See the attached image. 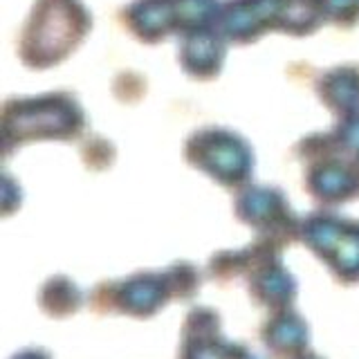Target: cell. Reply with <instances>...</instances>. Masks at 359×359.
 Wrapping results in <instances>:
<instances>
[{
    "mask_svg": "<svg viewBox=\"0 0 359 359\" xmlns=\"http://www.w3.org/2000/svg\"><path fill=\"white\" fill-rule=\"evenodd\" d=\"M173 299L166 274H135L119 283H99L90 294L97 314L119 312L135 319H151Z\"/></svg>",
    "mask_w": 359,
    "mask_h": 359,
    "instance_id": "1",
    "label": "cell"
},
{
    "mask_svg": "<svg viewBox=\"0 0 359 359\" xmlns=\"http://www.w3.org/2000/svg\"><path fill=\"white\" fill-rule=\"evenodd\" d=\"M308 245L330 265L344 285L359 283V224L312 220L306 236Z\"/></svg>",
    "mask_w": 359,
    "mask_h": 359,
    "instance_id": "2",
    "label": "cell"
},
{
    "mask_svg": "<svg viewBox=\"0 0 359 359\" xmlns=\"http://www.w3.org/2000/svg\"><path fill=\"white\" fill-rule=\"evenodd\" d=\"M220 314L211 308H194L180 334L177 359H229L233 344L222 337Z\"/></svg>",
    "mask_w": 359,
    "mask_h": 359,
    "instance_id": "3",
    "label": "cell"
},
{
    "mask_svg": "<svg viewBox=\"0 0 359 359\" xmlns=\"http://www.w3.org/2000/svg\"><path fill=\"white\" fill-rule=\"evenodd\" d=\"M261 339L267 351L272 353V357L276 359L297 357L301 353L310 351L308 321L292 308L276 310L272 312V317L261 325Z\"/></svg>",
    "mask_w": 359,
    "mask_h": 359,
    "instance_id": "4",
    "label": "cell"
},
{
    "mask_svg": "<svg viewBox=\"0 0 359 359\" xmlns=\"http://www.w3.org/2000/svg\"><path fill=\"white\" fill-rule=\"evenodd\" d=\"M247 287L254 303L272 312L292 308L297 299V280L278 265V261L274 265L269 263L263 272H252L247 278Z\"/></svg>",
    "mask_w": 359,
    "mask_h": 359,
    "instance_id": "5",
    "label": "cell"
},
{
    "mask_svg": "<svg viewBox=\"0 0 359 359\" xmlns=\"http://www.w3.org/2000/svg\"><path fill=\"white\" fill-rule=\"evenodd\" d=\"M39 306L52 319H65L83 306L81 290L65 276H54L39 292Z\"/></svg>",
    "mask_w": 359,
    "mask_h": 359,
    "instance_id": "6",
    "label": "cell"
},
{
    "mask_svg": "<svg viewBox=\"0 0 359 359\" xmlns=\"http://www.w3.org/2000/svg\"><path fill=\"white\" fill-rule=\"evenodd\" d=\"M168 285H171V294L177 301H189L196 297V292L200 287V276L196 274V269L187 263H177L166 272Z\"/></svg>",
    "mask_w": 359,
    "mask_h": 359,
    "instance_id": "7",
    "label": "cell"
},
{
    "mask_svg": "<svg viewBox=\"0 0 359 359\" xmlns=\"http://www.w3.org/2000/svg\"><path fill=\"white\" fill-rule=\"evenodd\" d=\"M11 359H52V355L45 351V348H36V346H32V348H22L20 353H16Z\"/></svg>",
    "mask_w": 359,
    "mask_h": 359,
    "instance_id": "8",
    "label": "cell"
},
{
    "mask_svg": "<svg viewBox=\"0 0 359 359\" xmlns=\"http://www.w3.org/2000/svg\"><path fill=\"white\" fill-rule=\"evenodd\" d=\"M274 359H276V357H274ZM287 359H323V357L314 355L312 351H306V353H301V355H297V357H287Z\"/></svg>",
    "mask_w": 359,
    "mask_h": 359,
    "instance_id": "9",
    "label": "cell"
}]
</instances>
